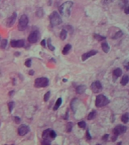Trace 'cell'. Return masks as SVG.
<instances>
[{
  "instance_id": "1",
  "label": "cell",
  "mask_w": 129,
  "mask_h": 145,
  "mask_svg": "<svg viewBox=\"0 0 129 145\" xmlns=\"http://www.w3.org/2000/svg\"><path fill=\"white\" fill-rule=\"evenodd\" d=\"M73 5V2L72 1H67L63 3L59 7V12L60 15L64 17H68L71 15V10Z\"/></svg>"
},
{
  "instance_id": "2",
  "label": "cell",
  "mask_w": 129,
  "mask_h": 145,
  "mask_svg": "<svg viewBox=\"0 0 129 145\" xmlns=\"http://www.w3.org/2000/svg\"><path fill=\"white\" fill-rule=\"evenodd\" d=\"M50 24L52 27L59 25L62 23V19L59 14L56 11H53L49 15Z\"/></svg>"
},
{
  "instance_id": "3",
  "label": "cell",
  "mask_w": 129,
  "mask_h": 145,
  "mask_svg": "<svg viewBox=\"0 0 129 145\" xmlns=\"http://www.w3.org/2000/svg\"><path fill=\"white\" fill-rule=\"evenodd\" d=\"M110 100L105 95L100 94L97 96L95 100V106L96 107L100 108L106 106L109 103Z\"/></svg>"
},
{
  "instance_id": "4",
  "label": "cell",
  "mask_w": 129,
  "mask_h": 145,
  "mask_svg": "<svg viewBox=\"0 0 129 145\" xmlns=\"http://www.w3.org/2000/svg\"><path fill=\"white\" fill-rule=\"evenodd\" d=\"M49 81L48 78H37L34 81V87L37 88H45L49 85Z\"/></svg>"
},
{
  "instance_id": "5",
  "label": "cell",
  "mask_w": 129,
  "mask_h": 145,
  "mask_svg": "<svg viewBox=\"0 0 129 145\" xmlns=\"http://www.w3.org/2000/svg\"><path fill=\"white\" fill-rule=\"evenodd\" d=\"M28 24V18L27 15H22L20 18L18 25V29L20 31H24L26 29Z\"/></svg>"
},
{
  "instance_id": "6",
  "label": "cell",
  "mask_w": 129,
  "mask_h": 145,
  "mask_svg": "<svg viewBox=\"0 0 129 145\" xmlns=\"http://www.w3.org/2000/svg\"><path fill=\"white\" fill-rule=\"evenodd\" d=\"M40 38V33L38 30H34L31 32L28 37V41L30 43H35Z\"/></svg>"
},
{
  "instance_id": "7",
  "label": "cell",
  "mask_w": 129,
  "mask_h": 145,
  "mask_svg": "<svg viewBox=\"0 0 129 145\" xmlns=\"http://www.w3.org/2000/svg\"><path fill=\"white\" fill-rule=\"evenodd\" d=\"M92 92L94 94L99 93L102 91L103 87L101 83L98 80H97L93 82L90 86Z\"/></svg>"
},
{
  "instance_id": "8",
  "label": "cell",
  "mask_w": 129,
  "mask_h": 145,
  "mask_svg": "<svg viewBox=\"0 0 129 145\" xmlns=\"http://www.w3.org/2000/svg\"><path fill=\"white\" fill-rule=\"evenodd\" d=\"M127 130V127L125 125H118L115 126L113 130V135L116 136H119L121 135L126 133Z\"/></svg>"
},
{
  "instance_id": "9",
  "label": "cell",
  "mask_w": 129,
  "mask_h": 145,
  "mask_svg": "<svg viewBox=\"0 0 129 145\" xmlns=\"http://www.w3.org/2000/svg\"><path fill=\"white\" fill-rule=\"evenodd\" d=\"M30 131V128L29 126L22 124L20 125L18 129V133L20 136H24Z\"/></svg>"
},
{
  "instance_id": "10",
  "label": "cell",
  "mask_w": 129,
  "mask_h": 145,
  "mask_svg": "<svg viewBox=\"0 0 129 145\" xmlns=\"http://www.w3.org/2000/svg\"><path fill=\"white\" fill-rule=\"evenodd\" d=\"M10 44L13 48L23 47L25 46V41L23 39L12 40L10 42Z\"/></svg>"
},
{
  "instance_id": "11",
  "label": "cell",
  "mask_w": 129,
  "mask_h": 145,
  "mask_svg": "<svg viewBox=\"0 0 129 145\" xmlns=\"http://www.w3.org/2000/svg\"><path fill=\"white\" fill-rule=\"evenodd\" d=\"M17 17V14L16 12H14L12 15L9 17L6 22V25L8 27H11L15 23Z\"/></svg>"
},
{
  "instance_id": "12",
  "label": "cell",
  "mask_w": 129,
  "mask_h": 145,
  "mask_svg": "<svg viewBox=\"0 0 129 145\" xmlns=\"http://www.w3.org/2000/svg\"><path fill=\"white\" fill-rule=\"evenodd\" d=\"M98 51H95V50H92L89 51L86 53H85V54H83L82 55V61H85L86 60H87L88 59H89V58L91 57L92 56H94L95 55H96L97 54Z\"/></svg>"
},
{
  "instance_id": "13",
  "label": "cell",
  "mask_w": 129,
  "mask_h": 145,
  "mask_svg": "<svg viewBox=\"0 0 129 145\" xmlns=\"http://www.w3.org/2000/svg\"><path fill=\"white\" fill-rule=\"evenodd\" d=\"M87 89V86L85 85L78 86L76 88V92L78 94H82L85 92Z\"/></svg>"
},
{
  "instance_id": "14",
  "label": "cell",
  "mask_w": 129,
  "mask_h": 145,
  "mask_svg": "<svg viewBox=\"0 0 129 145\" xmlns=\"http://www.w3.org/2000/svg\"><path fill=\"white\" fill-rule=\"evenodd\" d=\"M51 130V129H48L43 131L42 133V138L43 139V140H46L51 141V139L49 136V133Z\"/></svg>"
},
{
  "instance_id": "15",
  "label": "cell",
  "mask_w": 129,
  "mask_h": 145,
  "mask_svg": "<svg viewBox=\"0 0 129 145\" xmlns=\"http://www.w3.org/2000/svg\"><path fill=\"white\" fill-rule=\"evenodd\" d=\"M78 103V99L77 98H74L71 102L70 106H71L72 110L73 111L74 113L76 112V111L77 110Z\"/></svg>"
},
{
  "instance_id": "16",
  "label": "cell",
  "mask_w": 129,
  "mask_h": 145,
  "mask_svg": "<svg viewBox=\"0 0 129 145\" xmlns=\"http://www.w3.org/2000/svg\"><path fill=\"white\" fill-rule=\"evenodd\" d=\"M122 70L120 68H117L115 70H113V76L114 78H116V79H117V78L121 77L122 75Z\"/></svg>"
},
{
  "instance_id": "17",
  "label": "cell",
  "mask_w": 129,
  "mask_h": 145,
  "mask_svg": "<svg viewBox=\"0 0 129 145\" xmlns=\"http://www.w3.org/2000/svg\"><path fill=\"white\" fill-rule=\"evenodd\" d=\"M101 48L103 52L105 53V54H107L109 51H110V47L108 43L106 42H103L101 44Z\"/></svg>"
},
{
  "instance_id": "18",
  "label": "cell",
  "mask_w": 129,
  "mask_h": 145,
  "mask_svg": "<svg viewBox=\"0 0 129 145\" xmlns=\"http://www.w3.org/2000/svg\"><path fill=\"white\" fill-rule=\"evenodd\" d=\"M71 48H72V45L70 44H66L64 46L63 49L62 54L63 55H67L69 53Z\"/></svg>"
},
{
  "instance_id": "19",
  "label": "cell",
  "mask_w": 129,
  "mask_h": 145,
  "mask_svg": "<svg viewBox=\"0 0 129 145\" xmlns=\"http://www.w3.org/2000/svg\"><path fill=\"white\" fill-rule=\"evenodd\" d=\"M68 35V31L65 29H63L60 34V38L62 40L64 41L66 39Z\"/></svg>"
},
{
  "instance_id": "20",
  "label": "cell",
  "mask_w": 129,
  "mask_h": 145,
  "mask_svg": "<svg viewBox=\"0 0 129 145\" xmlns=\"http://www.w3.org/2000/svg\"><path fill=\"white\" fill-rule=\"evenodd\" d=\"M62 98L60 97L57 99L54 107L53 108V110L54 111L58 110L59 108L60 107V106L62 105Z\"/></svg>"
},
{
  "instance_id": "21",
  "label": "cell",
  "mask_w": 129,
  "mask_h": 145,
  "mask_svg": "<svg viewBox=\"0 0 129 145\" xmlns=\"http://www.w3.org/2000/svg\"><path fill=\"white\" fill-rule=\"evenodd\" d=\"M129 83V76L127 75H125L122 77V79L121 81V84L124 86L127 85Z\"/></svg>"
},
{
  "instance_id": "22",
  "label": "cell",
  "mask_w": 129,
  "mask_h": 145,
  "mask_svg": "<svg viewBox=\"0 0 129 145\" xmlns=\"http://www.w3.org/2000/svg\"><path fill=\"white\" fill-rule=\"evenodd\" d=\"M93 37L98 41H102L106 39V37L105 36H102V35H100L99 34L94 33L93 34Z\"/></svg>"
},
{
  "instance_id": "23",
  "label": "cell",
  "mask_w": 129,
  "mask_h": 145,
  "mask_svg": "<svg viewBox=\"0 0 129 145\" xmlns=\"http://www.w3.org/2000/svg\"><path fill=\"white\" fill-rule=\"evenodd\" d=\"M123 34H124V33L123 32V31L120 30L119 31H118L117 32L115 33V34H114L113 36L112 37V39H114V40L117 39L121 38V37H122Z\"/></svg>"
},
{
  "instance_id": "24",
  "label": "cell",
  "mask_w": 129,
  "mask_h": 145,
  "mask_svg": "<svg viewBox=\"0 0 129 145\" xmlns=\"http://www.w3.org/2000/svg\"><path fill=\"white\" fill-rule=\"evenodd\" d=\"M96 114H97V112L95 110L92 111L88 114L87 119L88 120V121H91V120L94 119L96 117Z\"/></svg>"
},
{
  "instance_id": "25",
  "label": "cell",
  "mask_w": 129,
  "mask_h": 145,
  "mask_svg": "<svg viewBox=\"0 0 129 145\" xmlns=\"http://www.w3.org/2000/svg\"><path fill=\"white\" fill-rule=\"evenodd\" d=\"M129 113L128 112H126L125 113V114H124L122 116H121V121L123 123H124L125 124H126L129 121Z\"/></svg>"
},
{
  "instance_id": "26",
  "label": "cell",
  "mask_w": 129,
  "mask_h": 145,
  "mask_svg": "<svg viewBox=\"0 0 129 145\" xmlns=\"http://www.w3.org/2000/svg\"><path fill=\"white\" fill-rule=\"evenodd\" d=\"M47 43H48V48L49 50L52 51H54L55 50L56 48H55L54 46H53L52 44V39H51V38H48Z\"/></svg>"
},
{
  "instance_id": "27",
  "label": "cell",
  "mask_w": 129,
  "mask_h": 145,
  "mask_svg": "<svg viewBox=\"0 0 129 145\" xmlns=\"http://www.w3.org/2000/svg\"><path fill=\"white\" fill-rule=\"evenodd\" d=\"M15 102L13 101L10 102L9 103H8V108H9V110L10 113L12 112V111H13V108H14V107H15Z\"/></svg>"
},
{
  "instance_id": "28",
  "label": "cell",
  "mask_w": 129,
  "mask_h": 145,
  "mask_svg": "<svg viewBox=\"0 0 129 145\" xmlns=\"http://www.w3.org/2000/svg\"><path fill=\"white\" fill-rule=\"evenodd\" d=\"M73 126V123L72 122H69L67 125V132L68 133H70L72 131Z\"/></svg>"
},
{
  "instance_id": "29",
  "label": "cell",
  "mask_w": 129,
  "mask_h": 145,
  "mask_svg": "<svg viewBox=\"0 0 129 145\" xmlns=\"http://www.w3.org/2000/svg\"><path fill=\"white\" fill-rule=\"evenodd\" d=\"M50 96H51V91H49L46 92L44 95V102H47L50 98Z\"/></svg>"
},
{
  "instance_id": "30",
  "label": "cell",
  "mask_w": 129,
  "mask_h": 145,
  "mask_svg": "<svg viewBox=\"0 0 129 145\" xmlns=\"http://www.w3.org/2000/svg\"><path fill=\"white\" fill-rule=\"evenodd\" d=\"M7 43H8V40L7 39H3L2 40L0 47L2 49H5L7 47Z\"/></svg>"
},
{
  "instance_id": "31",
  "label": "cell",
  "mask_w": 129,
  "mask_h": 145,
  "mask_svg": "<svg viewBox=\"0 0 129 145\" xmlns=\"http://www.w3.org/2000/svg\"><path fill=\"white\" fill-rule=\"evenodd\" d=\"M44 11L42 9H39L37 11V12H36V15H37L38 17H41L44 16Z\"/></svg>"
},
{
  "instance_id": "32",
  "label": "cell",
  "mask_w": 129,
  "mask_h": 145,
  "mask_svg": "<svg viewBox=\"0 0 129 145\" xmlns=\"http://www.w3.org/2000/svg\"><path fill=\"white\" fill-rule=\"evenodd\" d=\"M49 136H50V137H51V140H53V139H55L56 138L57 135H56V133L54 131V130L51 129V131H50Z\"/></svg>"
},
{
  "instance_id": "33",
  "label": "cell",
  "mask_w": 129,
  "mask_h": 145,
  "mask_svg": "<svg viewBox=\"0 0 129 145\" xmlns=\"http://www.w3.org/2000/svg\"><path fill=\"white\" fill-rule=\"evenodd\" d=\"M78 125L80 128L85 129L86 126V123L85 121H81L78 123Z\"/></svg>"
},
{
  "instance_id": "34",
  "label": "cell",
  "mask_w": 129,
  "mask_h": 145,
  "mask_svg": "<svg viewBox=\"0 0 129 145\" xmlns=\"http://www.w3.org/2000/svg\"><path fill=\"white\" fill-rule=\"evenodd\" d=\"M31 63H32V61L31 59H28L25 62L24 65L27 68H30L31 66Z\"/></svg>"
},
{
  "instance_id": "35",
  "label": "cell",
  "mask_w": 129,
  "mask_h": 145,
  "mask_svg": "<svg viewBox=\"0 0 129 145\" xmlns=\"http://www.w3.org/2000/svg\"><path fill=\"white\" fill-rule=\"evenodd\" d=\"M13 119H14V121H15V122L16 123V124H19V123L21 122V118L19 117V116H14Z\"/></svg>"
},
{
  "instance_id": "36",
  "label": "cell",
  "mask_w": 129,
  "mask_h": 145,
  "mask_svg": "<svg viewBox=\"0 0 129 145\" xmlns=\"http://www.w3.org/2000/svg\"><path fill=\"white\" fill-rule=\"evenodd\" d=\"M41 145H51V141L44 140L41 142Z\"/></svg>"
},
{
  "instance_id": "37",
  "label": "cell",
  "mask_w": 129,
  "mask_h": 145,
  "mask_svg": "<svg viewBox=\"0 0 129 145\" xmlns=\"http://www.w3.org/2000/svg\"><path fill=\"white\" fill-rule=\"evenodd\" d=\"M86 137L88 140H90L92 139V137L90 135V132H89V129H87L86 132Z\"/></svg>"
},
{
  "instance_id": "38",
  "label": "cell",
  "mask_w": 129,
  "mask_h": 145,
  "mask_svg": "<svg viewBox=\"0 0 129 145\" xmlns=\"http://www.w3.org/2000/svg\"><path fill=\"white\" fill-rule=\"evenodd\" d=\"M109 134H105V135L102 137V140L104 141V142H106V141L109 139Z\"/></svg>"
},
{
  "instance_id": "39",
  "label": "cell",
  "mask_w": 129,
  "mask_h": 145,
  "mask_svg": "<svg viewBox=\"0 0 129 145\" xmlns=\"http://www.w3.org/2000/svg\"><path fill=\"white\" fill-rule=\"evenodd\" d=\"M69 118V110H67L66 112V114L64 116V120H68Z\"/></svg>"
},
{
  "instance_id": "40",
  "label": "cell",
  "mask_w": 129,
  "mask_h": 145,
  "mask_svg": "<svg viewBox=\"0 0 129 145\" xmlns=\"http://www.w3.org/2000/svg\"><path fill=\"white\" fill-rule=\"evenodd\" d=\"M124 12L127 15H129V6H126L124 8Z\"/></svg>"
},
{
  "instance_id": "41",
  "label": "cell",
  "mask_w": 129,
  "mask_h": 145,
  "mask_svg": "<svg viewBox=\"0 0 129 145\" xmlns=\"http://www.w3.org/2000/svg\"><path fill=\"white\" fill-rule=\"evenodd\" d=\"M34 73H35V72L33 70H29V72H28V74H29L30 76H33L34 75Z\"/></svg>"
},
{
  "instance_id": "42",
  "label": "cell",
  "mask_w": 129,
  "mask_h": 145,
  "mask_svg": "<svg viewBox=\"0 0 129 145\" xmlns=\"http://www.w3.org/2000/svg\"><path fill=\"white\" fill-rule=\"evenodd\" d=\"M41 45L43 47H45V46H46V42H45V39H43L41 41V43H40Z\"/></svg>"
},
{
  "instance_id": "43",
  "label": "cell",
  "mask_w": 129,
  "mask_h": 145,
  "mask_svg": "<svg viewBox=\"0 0 129 145\" xmlns=\"http://www.w3.org/2000/svg\"><path fill=\"white\" fill-rule=\"evenodd\" d=\"M117 136H114L113 135V136L112 137V142H115V141H117Z\"/></svg>"
},
{
  "instance_id": "44",
  "label": "cell",
  "mask_w": 129,
  "mask_h": 145,
  "mask_svg": "<svg viewBox=\"0 0 129 145\" xmlns=\"http://www.w3.org/2000/svg\"><path fill=\"white\" fill-rule=\"evenodd\" d=\"M14 55L15 56H16V57H18V56H19L21 55V53L20 52H19V51H16L14 53Z\"/></svg>"
},
{
  "instance_id": "45",
  "label": "cell",
  "mask_w": 129,
  "mask_h": 145,
  "mask_svg": "<svg viewBox=\"0 0 129 145\" xmlns=\"http://www.w3.org/2000/svg\"><path fill=\"white\" fill-rule=\"evenodd\" d=\"M14 93H15V91H14V90H12V91H10L9 92V96H12L13 95H14Z\"/></svg>"
},
{
  "instance_id": "46",
  "label": "cell",
  "mask_w": 129,
  "mask_h": 145,
  "mask_svg": "<svg viewBox=\"0 0 129 145\" xmlns=\"http://www.w3.org/2000/svg\"><path fill=\"white\" fill-rule=\"evenodd\" d=\"M128 64H129V63H127V64L126 65L124 66V68L126 69V70L127 71H129V67Z\"/></svg>"
},
{
  "instance_id": "47",
  "label": "cell",
  "mask_w": 129,
  "mask_h": 145,
  "mask_svg": "<svg viewBox=\"0 0 129 145\" xmlns=\"http://www.w3.org/2000/svg\"><path fill=\"white\" fill-rule=\"evenodd\" d=\"M16 80L15 78H13V85H16Z\"/></svg>"
},
{
  "instance_id": "48",
  "label": "cell",
  "mask_w": 129,
  "mask_h": 145,
  "mask_svg": "<svg viewBox=\"0 0 129 145\" xmlns=\"http://www.w3.org/2000/svg\"><path fill=\"white\" fill-rule=\"evenodd\" d=\"M52 4V1H48V6H51Z\"/></svg>"
},
{
  "instance_id": "49",
  "label": "cell",
  "mask_w": 129,
  "mask_h": 145,
  "mask_svg": "<svg viewBox=\"0 0 129 145\" xmlns=\"http://www.w3.org/2000/svg\"><path fill=\"white\" fill-rule=\"evenodd\" d=\"M67 81H68V80L66 79H63V82H64V83L67 82Z\"/></svg>"
},
{
  "instance_id": "50",
  "label": "cell",
  "mask_w": 129,
  "mask_h": 145,
  "mask_svg": "<svg viewBox=\"0 0 129 145\" xmlns=\"http://www.w3.org/2000/svg\"><path fill=\"white\" fill-rule=\"evenodd\" d=\"M121 144H122V143H121V142H120L119 143H117V145H121Z\"/></svg>"
},
{
  "instance_id": "51",
  "label": "cell",
  "mask_w": 129,
  "mask_h": 145,
  "mask_svg": "<svg viewBox=\"0 0 129 145\" xmlns=\"http://www.w3.org/2000/svg\"><path fill=\"white\" fill-rule=\"evenodd\" d=\"M5 145H15L14 144H11V145H8V144H5Z\"/></svg>"
},
{
  "instance_id": "52",
  "label": "cell",
  "mask_w": 129,
  "mask_h": 145,
  "mask_svg": "<svg viewBox=\"0 0 129 145\" xmlns=\"http://www.w3.org/2000/svg\"><path fill=\"white\" fill-rule=\"evenodd\" d=\"M1 120H0V127H1Z\"/></svg>"
},
{
  "instance_id": "53",
  "label": "cell",
  "mask_w": 129,
  "mask_h": 145,
  "mask_svg": "<svg viewBox=\"0 0 129 145\" xmlns=\"http://www.w3.org/2000/svg\"><path fill=\"white\" fill-rule=\"evenodd\" d=\"M100 145V144H97V145Z\"/></svg>"
},
{
  "instance_id": "54",
  "label": "cell",
  "mask_w": 129,
  "mask_h": 145,
  "mask_svg": "<svg viewBox=\"0 0 129 145\" xmlns=\"http://www.w3.org/2000/svg\"><path fill=\"white\" fill-rule=\"evenodd\" d=\"M0 40H1V37H0Z\"/></svg>"
}]
</instances>
